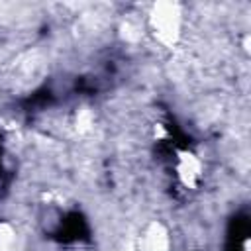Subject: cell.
I'll use <instances>...</instances> for the list:
<instances>
[{"label": "cell", "mask_w": 251, "mask_h": 251, "mask_svg": "<svg viewBox=\"0 0 251 251\" xmlns=\"http://www.w3.org/2000/svg\"><path fill=\"white\" fill-rule=\"evenodd\" d=\"M149 27L155 35V39L167 47L173 49L180 39L182 29V10L176 2H157L153 4L149 12Z\"/></svg>", "instance_id": "6da1fadb"}, {"label": "cell", "mask_w": 251, "mask_h": 251, "mask_svg": "<svg viewBox=\"0 0 251 251\" xmlns=\"http://www.w3.org/2000/svg\"><path fill=\"white\" fill-rule=\"evenodd\" d=\"M176 176L178 180L190 188V190H196L200 180H202V161L188 149H180L176 153Z\"/></svg>", "instance_id": "7a4b0ae2"}, {"label": "cell", "mask_w": 251, "mask_h": 251, "mask_svg": "<svg viewBox=\"0 0 251 251\" xmlns=\"http://www.w3.org/2000/svg\"><path fill=\"white\" fill-rule=\"evenodd\" d=\"M135 251H171V239L167 227L157 220L151 222L145 227Z\"/></svg>", "instance_id": "3957f363"}, {"label": "cell", "mask_w": 251, "mask_h": 251, "mask_svg": "<svg viewBox=\"0 0 251 251\" xmlns=\"http://www.w3.org/2000/svg\"><path fill=\"white\" fill-rule=\"evenodd\" d=\"M16 241V231L10 224H0V251H8Z\"/></svg>", "instance_id": "277c9868"}, {"label": "cell", "mask_w": 251, "mask_h": 251, "mask_svg": "<svg viewBox=\"0 0 251 251\" xmlns=\"http://www.w3.org/2000/svg\"><path fill=\"white\" fill-rule=\"evenodd\" d=\"M90 126H92V114H90L88 110H82V112L76 116V129L86 131Z\"/></svg>", "instance_id": "5b68a950"}]
</instances>
